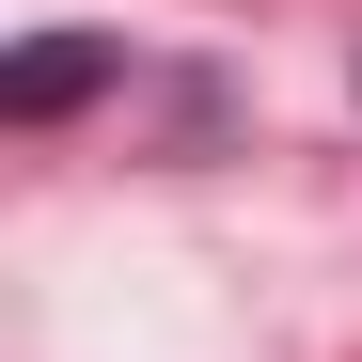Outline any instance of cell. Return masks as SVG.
Returning a JSON list of instances; mask_svg holds the SVG:
<instances>
[{
	"label": "cell",
	"instance_id": "obj_1",
	"mask_svg": "<svg viewBox=\"0 0 362 362\" xmlns=\"http://www.w3.org/2000/svg\"><path fill=\"white\" fill-rule=\"evenodd\" d=\"M110 79H142L127 32H47V47H16V64H0V110H16V127H64V110L110 95Z\"/></svg>",
	"mask_w": 362,
	"mask_h": 362
}]
</instances>
